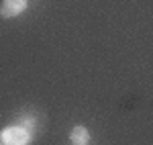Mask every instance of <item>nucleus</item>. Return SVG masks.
Returning a JSON list of instances; mask_svg holds the SVG:
<instances>
[{
	"label": "nucleus",
	"instance_id": "1",
	"mask_svg": "<svg viewBox=\"0 0 153 145\" xmlns=\"http://www.w3.org/2000/svg\"><path fill=\"white\" fill-rule=\"evenodd\" d=\"M33 133L23 125H10L0 131V145H31Z\"/></svg>",
	"mask_w": 153,
	"mask_h": 145
},
{
	"label": "nucleus",
	"instance_id": "2",
	"mask_svg": "<svg viewBox=\"0 0 153 145\" xmlns=\"http://www.w3.org/2000/svg\"><path fill=\"white\" fill-rule=\"evenodd\" d=\"M27 10V0H4L0 6V14L4 19H14Z\"/></svg>",
	"mask_w": 153,
	"mask_h": 145
},
{
	"label": "nucleus",
	"instance_id": "3",
	"mask_svg": "<svg viewBox=\"0 0 153 145\" xmlns=\"http://www.w3.org/2000/svg\"><path fill=\"white\" fill-rule=\"evenodd\" d=\"M70 141H71V145H88V141H90L88 129L84 125H76L70 133Z\"/></svg>",
	"mask_w": 153,
	"mask_h": 145
}]
</instances>
